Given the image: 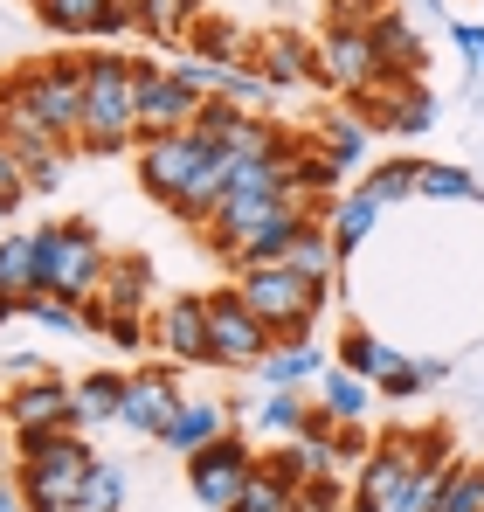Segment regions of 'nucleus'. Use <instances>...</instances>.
<instances>
[{
    "mask_svg": "<svg viewBox=\"0 0 484 512\" xmlns=\"http://www.w3.org/2000/svg\"><path fill=\"white\" fill-rule=\"evenodd\" d=\"M408 478H415V443H408V436H388V443H374V450L353 464V485H346V492H353V506L388 512Z\"/></svg>",
    "mask_w": 484,
    "mask_h": 512,
    "instance_id": "obj_15",
    "label": "nucleus"
},
{
    "mask_svg": "<svg viewBox=\"0 0 484 512\" xmlns=\"http://www.w3.org/2000/svg\"><path fill=\"white\" fill-rule=\"evenodd\" d=\"M402 360H408L402 346H388L381 333H367V326H346V333H339V367L360 374V381H381V374L402 367Z\"/></svg>",
    "mask_w": 484,
    "mask_h": 512,
    "instance_id": "obj_27",
    "label": "nucleus"
},
{
    "mask_svg": "<svg viewBox=\"0 0 484 512\" xmlns=\"http://www.w3.org/2000/svg\"><path fill=\"white\" fill-rule=\"evenodd\" d=\"M312 215H284V222H263L256 236H242L236 250H229V263L236 270H263V263H291V243H298V229H305Z\"/></svg>",
    "mask_w": 484,
    "mask_h": 512,
    "instance_id": "obj_24",
    "label": "nucleus"
},
{
    "mask_svg": "<svg viewBox=\"0 0 484 512\" xmlns=\"http://www.w3.org/2000/svg\"><path fill=\"white\" fill-rule=\"evenodd\" d=\"M187 42H194V56H201V63H236V49H242V35L229 28V21H215V14H201Z\"/></svg>",
    "mask_w": 484,
    "mask_h": 512,
    "instance_id": "obj_38",
    "label": "nucleus"
},
{
    "mask_svg": "<svg viewBox=\"0 0 484 512\" xmlns=\"http://www.w3.org/2000/svg\"><path fill=\"white\" fill-rule=\"evenodd\" d=\"M0 429H7V416H0Z\"/></svg>",
    "mask_w": 484,
    "mask_h": 512,
    "instance_id": "obj_52",
    "label": "nucleus"
},
{
    "mask_svg": "<svg viewBox=\"0 0 484 512\" xmlns=\"http://www.w3.org/2000/svg\"><path fill=\"white\" fill-rule=\"evenodd\" d=\"M0 139H7V104H0Z\"/></svg>",
    "mask_w": 484,
    "mask_h": 512,
    "instance_id": "obj_50",
    "label": "nucleus"
},
{
    "mask_svg": "<svg viewBox=\"0 0 484 512\" xmlns=\"http://www.w3.org/2000/svg\"><path fill=\"white\" fill-rule=\"evenodd\" d=\"M346 506H353V492H339V478L298 485V512H346Z\"/></svg>",
    "mask_w": 484,
    "mask_h": 512,
    "instance_id": "obj_42",
    "label": "nucleus"
},
{
    "mask_svg": "<svg viewBox=\"0 0 484 512\" xmlns=\"http://www.w3.org/2000/svg\"><path fill=\"white\" fill-rule=\"evenodd\" d=\"M83 153H125L139 146V56L90 49L83 56Z\"/></svg>",
    "mask_w": 484,
    "mask_h": 512,
    "instance_id": "obj_3",
    "label": "nucleus"
},
{
    "mask_svg": "<svg viewBox=\"0 0 484 512\" xmlns=\"http://www.w3.org/2000/svg\"><path fill=\"white\" fill-rule=\"evenodd\" d=\"M104 305L111 312H132V319H146V305H153V291H160V277H153V263L146 256H111V270H104Z\"/></svg>",
    "mask_w": 484,
    "mask_h": 512,
    "instance_id": "obj_22",
    "label": "nucleus"
},
{
    "mask_svg": "<svg viewBox=\"0 0 484 512\" xmlns=\"http://www.w3.org/2000/svg\"><path fill=\"white\" fill-rule=\"evenodd\" d=\"M291 270H298V277H312V284H332L339 250H332V236H325V215H312V222L298 229V243H291Z\"/></svg>",
    "mask_w": 484,
    "mask_h": 512,
    "instance_id": "obj_31",
    "label": "nucleus"
},
{
    "mask_svg": "<svg viewBox=\"0 0 484 512\" xmlns=\"http://www.w3.org/2000/svg\"><path fill=\"white\" fill-rule=\"evenodd\" d=\"M180 367L173 360H146V367H132L125 374V402H118V423L132 429V436H153L160 443V429L180 416Z\"/></svg>",
    "mask_w": 484,
    "mask_h": 512,
    "instance_id": "obj_12",
    "label": "nucleus"
},
{
    "mask_svg": "<svg viewBox=\"0 0 484 512\" xmlns=\"http://www.w3.org/2000/svg\"><path fill=\"white\" fill-rule=\"evenodd\" d=\"M104 340H111V346H153V319L111 312V319H104Z\"/></svg>",
    "mask_w": 484,
    "mask_h": 512,
    "instance_id": "obj_44",
    "label": "nucleus"
},
{
    "mask_svg": "<svg viewBox=\"0 0 484 512\" xmlns=\"http://www.w3.org/2000/svg\"><path fill=\"white\" fill-rule=\"evenodd\" d=\"M0 512H28V506H21V492H14V485H0Z\"/></svg>",
    "mask_w": 484,
    "mask_h": 512,
    "instance_id": "obj_47",
    "label": "nucleus"
},
{
    "mask_svg": "<svg viewBox=\"0 0 484 512\" xmlns=\"http://www.w3.org/2000/svg\"><path fill=\"white\" fill-rule=\"evenodd\" d=\"M374 388H381L388 402H415V395L429 388V381H422V360H402V367H388V374H381Z\"/></svg>",
    "mask_w": 484,
    "mask_h": 512,
    "instance_id": "obj_43",
    "label": "nucleus"
},
{
    "mask_svg": "<svg viewBox=\"0 0 484 512\" xmlns=\"http://www.w3.org/2000/svg\"><path fill=\"white\" fill-rule=\"evenodd\" d=\"M90 464H97V450H90V436H77V429L35 436V443H21L14 492H21L28 512H77V492H83V478H90Z\"/></svg>",
    "mask_w": 484,
    "mask_h": 512,
    "instance_id": "obj_4",
    "label": "nucleus"
},
{
    "mask_svg": "<svg viewBox=\"0 0 484 512\" xmlns=\"http://www.w3.org/2000/svg\"><path fill=\"white\" fill-rule=\"evenodd\" d=\"M249 70H256L263 84L277 90V97H291V90L319 84V49H305L298 35H284V28H270V35L256 42V56H249Z\"/></svg>",
    "mask_w": 484,
    "mask_h": 512,
    "instance_id": "obj_16",
    "label": "nucleus"
},
{
    "mask_svg": "<svg viewBox=\"0 0 484 512\" xmlns=\"http://www.w3.org/2000/svg\"><path fill=\"white\" fill-rule=\"evenodd\" d=\"M325 374V346L319 340H277L256 360V381L263 388H312Z\"/></svg>",
    "mask_w": 484,
    "mask_h": 512,
    "instance_id": "obj_20",
    "label": "nucleus"
},
{
    "mask_svg": "<svg viewBox=\"0 0 484 512\" xmlns=\"http://www.w3.org/2000/svg\"><path fill=\"white\" fill-rule=\"evenodd\" d=\"M7 222H14V201H7V194H0V236H7Z\"/></svg>",
    "mask_w": 484,
    "mask_h": 512,
    "instance_id": "obj_48",
    "label": "nucleus"
},
{
    "mask_svg": "<svg viewBox=\"0 0 484 512\" xmlns=\"http://www.w3.org/2000/svg\"><path fill=\"white\" fill-rule=\"evenodd\" d=\"M367 132H374V125H367L360 111H332V118H319V146H325V153H332L346 173L367 160Z\"/></svg>",
    "mask_w": 484,
    "mask_h": 512,
    "instance_id": "obj_30",
    "label": "nucleus"
},
{
    "mask_svg": "<svg viewBox=\"0 0 484 512\" xmlns=\"http://www.w3.org/2000/svg\"><path fill=\"white\" fill-rule=\"evenodd\" d=\"M125 35H139V14H132V0H111V7H104V21L90 28V42H104V49H118Z\"/></svg>",
    "mask_w": 484,
    "mask_h": 512,
    "instance_id": "obj_41",
    "label": "nucleus"
},
{
    "mask_svg": "<svg viewBox=\"0 0 484 512\" xmlns=\"http://www.w3.org/2000/svg\"><path fill=\"white\" fill-rule=\"evenodd\" d=\"M139 153V180H146V194L173 208L180 222H194V229H208V215L229 201V167H222V153H208L194 132H173V139H146V146H132Z\"/></svg>",
    "mask_w": 484,
    "mask_h": 512,
    "instance_id": "obj_1",
    "label": "nucleus"
},
{
    "mask_svg": "<svg viewBox=\"0 0 484 512\" xmlns=\"http://www.w3.org/2000/svg\"><path fill=\"white\" fill-rule=\"evenodd\" d=\"M415 7H422V14H443V0H415Z\"/></svg>",
    "mask_w": 484,
    "mask_h": 512,
    "instance_id": "obj_49",
    "label": "nucleus"
},
{
    "mask_svg": "<svg viewBox=\"0 0 484 512\" xmlns=\"http://www.w3.org/2000/svg\"><path fill=\"white\" fill-rule=\"evenodd\" d=\"M104 270H111V250H104V236L90 222H49V229H35V291L83 305L104 284Z\"/></svg>",
    "mask_w": 484,
    "mask_h": 512,
    "instance_id": "obj_6",
    "label": "nucleus"
},
{
    "mask_svg": "<svg viewBox=\"0 0 484 512\" xmlns=\"http://www.w3.org/2000/svg\"><path fill=\"white\" fill-rule=\"evenodd\" d=\"M0 291L35 298V229H7L0 236Z\"/></svg>",
    "mask_w": 484,
    "mask_h": 512,
    "instance_id": "obj_32",
    "label": "nucleus"
},
{
    "mask_svg": "<svg viewBox=\"0 0 484 512\" xmlns=\"http://www.w3.org/2000/svg\"><path fill=\"white\" fill-rule=\"evenodd\" d=\"M319 84L339 90L346 104L353 97H367V90L395 84L388 77V63H381V49H374V35H367V21H332L319 42Z\"/></svg>",
    "mask_w": 484,
    "mask_h": 512,
    "instance_id": "obj_7",
    "label": "nucleus"
},
{
    "mask_svg": "<svg viewBox=\"0 0 484 512\" xmlns=\"http://www.w3.org/2000/svg\"><path fill=\"white\" fill-rule=\"evenodd\" d=\"M291 485H312V478H339V429L312 416V429L298 436V443H284V457H270Z\"/></svg>",
    "mask_w": 484,
    "mask_h": 512,
    "instance_id": "obj_18",
    "label": "nucleus"
},
{
    "mask_svg": "<svg viewBox=\"0 0 484 512\" xmlns=\"http://www.w3.org/2000/svg\"><path fill=\"white\" fill-rule=\"evenodd\" d=\"M201 104L208 97H194L166 63H139V146L146 139H173V132H194Z\"/></svg>",
    "mask_w": 484,
    "mask_h": 512,
    "instance_id": "obj_13",
    "label": "nucleus"
},
{
    "mask_svg": "<svg viewBox=\"0 0 484 512\" xmlns=\"http://www.w3.org/2000/svg\"><path fill=\"white\" fill-rule=\"evenodd\" d=\"M436 512H484V457H457L443 492H436Z\"/></svg>",
    "mask_w": 484,
    "mask_h": 512,
    "instance_id": "obj_35",
    "label": "nucleus"
},
{
    "mask_svg": "<svg viewBox=\"0 0 484 512\" xmlns=\"http://www.w3.org/2000/svg\"><path fill=\"white\" fill-rule=\"evenodd\" d=\"M346 512H374V506H346Z\"/></svg>",
    "mask_w": 484,
    "mask_h": 512,
    "instance_id": "obj_51",
    "label": "nucleus"
},
{
    "mask_svg": "<svg viewBox=\"0 0 484 512\" xmlns=\"http://www.w3.org/2000/svg\"><path fill=\"white\" fill-rule=\"evenodd\" d=\"M222 429H236V423H229V402L187 395V402H180V416H173V423L160 429V443L173 450V457H180V464H187V457H194V450H208V443H215Z\"/></svg>",
    "mask_w": 484,
    "mask_h": 512,
    "instance_id": "obj_19",
    "label": "nucleus"
},
{
    "mask_svg": "<svg viewBox=\"0 0 484 512\" xmlns=\"http://www.w3.org/2000/svg\"><path fill=\"white\" fill-rule=\"evenodd\" d=\"M374 409V381L346 374V367H325L319 374V416L325 423H360Z\"/></svg>",
    "mask_w": 484,
    "mask_h": 512,
    "instance_id": "obj_25",
    "label": "nucleus"
},
{
    "mask_svg": "<svg viewBox=\"0 0 484 512\" xmlns=\"http://www.w3.org/2000/svg\"><path fill=\"white\" fill-rule=\"evenodd\" d=\"M0 104H7V132H49L70 146L83 132V56H49L0 77Z\"/></svg>",
    "mask_w": 484,
    "mask_h": 512,
    "instance_id": "obj_2",
    "label": "nucleus"
},
{
    "mask_svg": "<svg viewBox=\"0 0 484 512\" xmlns=\"http://www.w3.org/2000/svg\"><path fill=\"white\" fill-rule=\"evenodd\" d=\"M118 402H125V374L97 367L77 381V429H97V423H118Z\"/></svg>",
    "mask_w": 484,
    "mask_h": 512,
    "instance_id": "obj_28",
    "label": "nucleus"
},
{
    "mask_svg": "<svg viewBox=\"0 0 484 512\" xmlns=\"http://www.w3.org/2000/svg\"><path fill=\"white\" fill-rule=\"evenodd\" d=\"M277 346V333L242 305L236 291H208V367L229 374H256V360Z\"/></svg>",
    "mask_w": 484,
    "mask_h": 512,
    "instance_id": "obj_9",
    "label": "nucleus"
},
{
    "mask_svg": "<svg viewBox=\"0 0 484 512\" xmlns=\"http://www.w3.org/2000/svg\"><path fill=\"white\" fill-rule=\"evenodd\" d=\"M236 512H298V485L263 457V464H256V478H249V492L236 499Z\"/></svg>",
    "mask_w": 484,
    "mask_h": 512,
    "instance_id": "obj_34",
    "label": "nucleus"
},
{
    "mask_svg": "<svg viewBox=\"0 0 484 512\" xmlns=\"http://www.w3.org/2000/svg\"><path fill=\"white\" fill-rule=\"evenodd\" d=\"M0 194H7L14 208H21V194H28V167H21V153H14L7 139H0Z\"/></svg>",
    "mask_w": 484,
    "mask_h": 512,
    "instance_id": "obj_45",
    "label": "nucleus"
},
{
    "mask_svg": "<svg viewBox=\"0 0 484 512\" xmlns=\"http://www.w3.org/2000/svg\"><path fill=\"white\" fill-rule=\"evenodd\" d=\"M284 215H319V208H312V201H298L291 187H249V194H229V201L208 215V229H201V236H208V250H215V256H229L242 236H256L263 222H284Z\"/></svg>",
    "mask_w": 484,
    "mask_h": 512,
    "instance_id": "obj_11",
    "label": "nucleus"
},
{
    "mask_svg": "<svg viewBox=\"0 0 484 512\" xmlns=\"http://www.w3.org/2000/svg\"><path fill=\"white\" fill-rule=\"evenodd\" d=\"M125 499H132L125 464H118V457H97L90 478H83V492H77V512H125Z\"/></svg>",
    "mask_w": 484,
    "mask_h": 512,
    "instance_id": "obj_29",
    "label": "nucleus"
},
{
    "mask_svg": "<svg viewBox=\"0 0 484 512\" xmlns=\"http://www.w3.org/2000/svg\"><path fill=\"white\" fill-rule=\"evenodd\" d=\"M256 443L249 436H236V429H222L208 450H194L187 457V485H194V499L208 512H236V499L249 492V478H256Z\"/></svg>",
    "mask_w": 484,
    "mask_h": 512,
    "instance_id": "obj_8",
    "label": "nucleus"
},
{
    "mask_svg": "<svg viewBox=\"0 0 484 512\" xmlns=\"http://www.w3.org/2000/svg\"><path fill=\"white\" fill-rule=\"evenodd\" d=\"M28 7H35V21L56 28V35H90L111 0H28Z\"/></svg>",
    "mask_w": 484,
    "mask_h": 512,
    "instance_id": "obj_36",
    "label": "nucleus"
},
{
    "mask_svg": "<svg viewBox=\"0 0 484 512\" xmlns=\"http://www.w3.org/2000/svg\"><path fill=\"white\" fill-rule=\"evenodd\" d=\"M153 346L173 367H208V291H173L153 312Z\"/></svg>",
    "mask_w": 484,
    "mask_h": 512,
    "instance_id": "obj_14",
    "label": "nucleus"
},
{
    "mask_svg": "<svg viewBox=\"0 0 484 512\" xmlns=\"http://www.w3.org/2000/svg\"><path fill=\"white\" fill-rule=\"evenodd\" d=\"M21 305H28V298H14V291H0V326H7V319H21Z\"/></svg>",
    "mask_w": 484,
    "mask_h": 512,
    "instance_id": "obj_46",
    "label": "nucleus"
},
{
    "mask_svg": "<svg viewBox=\"0 0 484 512\" xmlns=\"http://www.w3.org/2000/svg\"><path fill=\"white\" fill-rule=\"evenodd\" d=\"M132 14H139V35H146V42L173 49V42H187V35H194L201 0H132Z\"/></svg>",
    "mask_w": 484,
    "mask_h": 512,
    "instance_id": "obj_26",
    "label": "nucleus"
},
{
    "mask_svg": "<svg viewBox=\"0 0 484 512\" xmlns=\"http://www.w3.org/2000/svg\"><path fill=\"white\" fill-rule=\"evenodd\" d=\"M415 194H429V201H478V180L457 160H415Z\"/></svg>",
    "mask_w": 484,
    "mask_h": 512,
    "instance_id": "obj_33",
    "label": "nucleus"
},
{
    "mask_svg": "<svg viewBox=\"0 0 484 512\" xmlns=\"http://www.w3.org/2000/svg\"><path fill=\"white\" fill-rule=\"evenodd\" d=\"M367 35H374V49H381V63H388L395 84H422L429 49H422V35H415V21H408L402 7H381V14L367 21Z\"/></svg>",
    "mask_w": 484,
    "mask_h": 512,
    "instance_id": "obj_17",
    "label": "nucleus"
},
{
    "mask_svg": "<svg viewBox=\"0 0 484 512\" xmlns=\"http://www.w3.org/2000/svg\"><path fill=\"white\" fill-rule=\"evenodd\" d=\"M236 298L277 333V340H312V326L325 319V298L332 284L298 277L291 263H263V270H236Z\"/></svg>",
    "mask_w": 484,
    "mask_h": 512,
    "instance_id": "obj_5",
    "label": "nucleus"
},
{
    "mask_svg": "<svg viewBox=\"0 0 484 512\" xmlns=\"http://www.w3.org/2000/svg\"><path fill=\"white\" fill-rule=\"evenodd\" d=\"M0 416L14 429V443H35V436H56V429H77V381L63 374H35V381H14ZM83 436V429H77Z\"/></svg>",
    "mask_w": 484,
    "mask_h": 512,
    "instance_id": "obj_10",
    "label": "nucleus"
},
{
    "mask_svg": "<svg viewBox=\"0 0 484 512\" xmlns=\"http://www.w3.org/2000/svg\"><path fill=\"white\" fill-rule=\"evenodd\" d=\"M478 56H484V49H478Z\"/></svg>",
    "mask_w": 484,
    "mask_h": 512,
    "instance_id": "obj_53",
    "label": "nucleus"
},
{
    "mask_svg": "<svg viewBox=\"0 0 484 512\" xmlns=\"http://www.w3.org/2000/svg\"><path fill=\"white\" fill-rule=\"evenodd\" d=\"M360 187H367L381 208H395V201H408V194H415V160H381V167L367 173Z\"/></svg>",
    "mask_w": 484,
    "mask_h": 512,
    "instance_id": "obj_40",
    "label": "nucleus"
},
{
    "mask_svg": "<svg viewBox=\"0 0 484 512\" xmlns=\"http://www.w3.org/2000/svg\"><path fill=\"white\" fill-rule=\"evenodd\" d=\"M215 97H229L236 111H263V118H270V111L284 104V97L263 84V77H256L249 63H222V90H215Z\"/></svg>",
    "mask_w": 484,
    "mask_h": 512,
    "instance_id": "obj_37",
    "label": "nucleus"
},
{
    "mask_svg": "<svg viewBox=\"0 0 484 512\" xmlns=\"http://www.w3.org/2000/svg\"><path fill=\"white\" fill-rule=\"evenodd\" d=\"M21 319H35L42 333H63V340H70V333H83V312L70 305V298H49V291H35V298L21 305Z\"/></svg>",
    "mask_w": 484,
    "mask_h": 512,
    "instance_id": "obj_39",
    "label": "nucleus"
},
{
    "mask_svg": "<svg viewBox=\"0 0 484 512\" xmlns=\"http://www.w3.org/2000/svg\"><path fill=\"white\" fill-rule=\"evenodd\" d=\"M319 416V402H305V388H270L263 402H256V429L270 436V443H298L305 429Z\"/></svg>",
    "mask_w": 484,
    "mask_h": 512,
    "instance_id": "obj_23",
    "label": "nucleus"
},
{
    "mask_svg": "<svg viewBox=\"0 0 484 512\" xmlns=\"http://www.w3.org/2000/svg\"><path fill=\"white\" fill-rule=\"evenodd\" d=\"M374 222H381V201L367 194V187H346L332 208H325V236H332V250H339V263L360 250L367 236H374Z\"/></svg>",
    "mask_w": 484,
    "mask_h": 512,
    "instance_id": "obj_21",
    "label": "nucleus"
}]
</instances>
